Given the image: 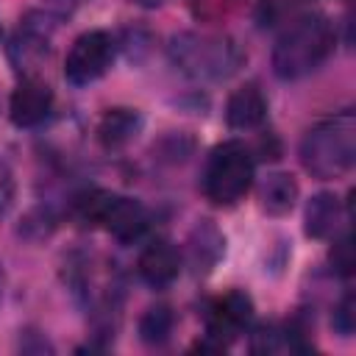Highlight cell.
I'll use <instances>...</instances> for the list:
<instances>
[{"mask_svg":"<svg viewBox=\"0 0 356 356\" xmlns=\"http://www.w3.org/2000/svg\"><path fill=\"white\" fill-rule=\"evenodd\" d=\"M256 178V159L250 145L242 139H225L214 145L206 156L200 172V192L217 209H231L250 192Z\"/></svg>","mask_w":356,"mask_h":356,"instance_id":"5b68a950","label":"cell"},{"mask_svg":"<svg viewBox=\"0 0 356 356\" xmlns=\"http://www.w3.org/2000/svg\"><path fill=\"white\" fill-rule=\"evenodd\" d=\"M253 298L245 292V289H228L225 295L209 300L206 312H203V323H206V331L203 337L192 345L195 350H203V353H217V350H225L239 334H245L253 323Z\"/></svg>","mask_w":356,"mask_h":356,"instance_id":"52a82bcc","label":"cell"},{"mask_svg":"<svg viewBox=\"0 0 356 356\" xmlns=\"http://www.w3.org/2000/svg\"><path fill=\"white\" fill-rule=\"evenodd\" d=\"M53 89L47 81H42L39 75L31 78H19V83L14 86L11 97H8V120L17 128H39L50 111H53Z\"/></svg>","mask_w":356,"mask_h":356,"instance_id":"9c48e42d","label":"cell"},{"mask_svg":"<svg viewBox=\"0 0 356 356\" xmlns=\"http://www.w3.org/2000/svg\"><path fill=\"white\" fill-rule=\"evenodd\" d=\"M184 261L195 275H209L225 256V234L214 220H197L186 236Z\"/></svg>","mask_w":356,"mask_h":356,"instance_id":"8fae6325","label":"cell"},{"mask_svg":"<svg viewBox=\"0 0 356 356\" xmlns=\"http://www.w3.org/2000/svg\"><path fill=\"white\" fill-rule=\"evenodd\" d=\"M267 120V97L256 81L236 86L225 100V125L231 131H256Z\"/></svg>","mask_w":356,"mask_h":356,"instance_id":"4fadbf2b","label":"cell"},{"mask_svg":"<svg viewBox=\"0 0 356 356\" xmlns=\"http://www.w3.org/2000/svg\"><path fill=\"white\" fill-rule=\"evenodd\" d=\"M342 200L337 192H317L306 200L303 231L309 239H331L342 225Z\"/></svg>","mask_w":356,"mask_h":356,"instance_id":"5bb4252c","label":"cell"},{"mask_svg":"<svg viewBox=\"0 0 356 356\" xmlns=\"http://www.w3.org/2000/svg\"><path fill=\"white\" fill-rule=\"evenodd\" d=\"M334 242H331V253H328V259H331V270L337 273V275H342V278H348L350 273H353V245H350V234L345 231L342 236H331Z\"/></svg>","mask_w":356,"mask_h":356,"instance_id":"ffe728a7","label":"cell"},{"mask_svg":"<svg viewBox=\"0 0 356 356\" xmlns=\"http://www.w3.org/2000/svg\"><path fill=\"white\" fill-rule=\"evenodd\" d=\"M70 214L83 225L103 228L122 245L139 242L150 228V211L142 200L97 186L78 192L70 203Z\"/></svg>","mask_w":356,"mask_h":356,"instance_id":"277c9868","label":"cell"},{"mask_svg":"<svg viewBox=\"0 0 356 356\" xmlns=\"http://www.w3.org/2000/svg\"><path fill=\"white\" fill-rule=\"evenodd\" d=\"M17 350L22 353H53V342L39 331V328H22L17 339Z\"/></svg>","mask_w":356,"mask_h":356,"instance_id":"cb8c5ba5","label":"cell"},{"mask_svg":"<svg viewBox=\"0 0 356 356\" xmlns=\"http://www.w3.org/2000/svg\"><path fill=\"white\" fill-rule=\"evenodd\" d=\"M170 64L200 83H220L239 72L245 64V50L228 33H203V31H181L167 44Z\"/></svg>","mask_w":356,"mask_h":356,"instance_id":"7a4b0ae2","label":"cell"},{"mask_svg":"<svg viewBox=\"0 0 356 356\" xmlns=\"http://www.w3.org/2000/svg\"><path fill=\"white\" fill-rule=\"evenodd\" d=\"M253 353H292V345H289V334H286V325L284 323H259L253 331H250V345H248Z\"/></svg>","mask_w":356,"mask_h":356,"instance_id":"e0dca14e","label":"cell"},{"mask_svg":"<svg viewBox=\"0 0 356 356\" xmlns=\"http://www.w3.org/2000/svg\"><path fill=\"white\" fill-rule=\"evenodd\" d=\"M83 3H86V0H42V8H44L47 14H53V17L61 22L64 17H72Z\"/></svg>","mask_w":356,"mask_h":356,"instance_id":"4316f807","label":"cell"},{"mask_svg":"<svg viewBox=\"0 0 356 356\" xmlns=\"http://www.w3.org/2000/svg\"><path fill=\"white\" fill-rule=\"evenodd\" d=\"M298 197H300V186L292 172H267L259 184V203L273 217L289 214Z\"/></svg>","mask_w":356,"mask_h":356,"instance_id":"9a60e30c","label":"cell"},{"mask_svg":"<svg viewBox=\"0 0 356 356\" xmlns=\"http://www.w3.org/2000/svg\"><path fill=\"white\" fill-rule=\"evenodd\" d=\"M250 153H253L256 161H278L284 147H281V139L275 136V131H264V134H259V139L250 147Z\"/></svg>","mask_w":356,"mask_h":356,"instance_id":"603a6c76","label":"cell"},{"mask_svg":"<svg viewBox=\"0 0 356 356\" xmlns=\"http://www.w3.org/2000/svg\"><path fill=\"white\" fill-rule=\"evenodd\" d=\"M136 331H139V339L150 348H159L164 345L172 331H175V312L170 303H153L147 306L142 314H139V323H136Z\"/></svg>","mask_w":356,"mask_h":356,"instance_id":"2e32d148","label":"cell"},{"mask_svg":"<svg viewBox=\"0 0 356 356\" xmlns=\"http://www.w3.org/2000/svg\"><path fill=\"white\" fill-rule=\"evenodd\" d=\"M181 264H184L181 250H178L170 239H164V236L150 239V242L139 250V256H136V273H139V278H142L147 286H153V289H167V286H172L175 278L181 275Z\"/></svg>","mask_w":356,"mask_h":356,"instance_id":"30bf717a","label":"cell"},{"mask_svg":"<svg viewBox=\"0 0 356 356\" xmlns=\"http://www.w3.org/2000/svg\"><path fill=\"white\" fill-rule=\"evenodd\" d=\"M0 36H3V28H0Z\"/></svg>","mask_w":356,"mask_h":356,"instance_id":"f546056e","label":"cell"},{"mask_svg":"<svg viewBox=\"0 0 356 356\" xmlns=\"http://www.w3.org/2000/svg\"><path fill=\"white\" fill-rule=\"evenodd\" d=\"M147 42H150V33L145 28H125V33H122V47L128 50V56L134 61H142V56L150 50Z\"/></svg>","mask_w":356,"mask_h":356,"instance_id":"484cf974","label":"cell"},{"mask_svg":"<svg viewBox=\"0 0 356 356\" xmlns=\"http://www.w3.org/2000/svg\"><path fill=\"white\" fill-rule=\"evenodd\" d=\"M331 328L339 334V337H353V328H356V306H353V292H345L339 298V303L334 306V314H331Z\"/></svg>","mask_w":356,"mask_h":356,"instance_id":"7402d4cb","label":"cell"},{"mask_svg":"<svg viewBox=\"0 0 356 356\" xmlns=\"http://www.w3.org/2000/svg\"><path fill=\"white\" fill-rule=\"evenodd\" d=\"M145 128V117L139 108L131 106H111L100 114V120L95 122V139L103 150H122L128 147Z\"/></svg>","mask_w":356,"mask_h":356,"instance_id":"7c38bea8","label":"cell"},{"mask_svg":"<svg viewBox=\"0 0 356 356\" xmlns=\"http://www.w3.org/2000/svg\"><path fill=\"white\" fill-rule=\"evenodd\" d=\"M298 156L303 170L317 181H337L350 172L356 161V114L342 108L317 120L300 139Z\"/></svg>","mask_w":356,"mask_h":356,"instance_id":"3957f363","label":"cell"},{"mask_svg":"<svg viewBox=\"0 0 356 356\" xmlns=\"http://www.w3.org/2000/svg\"><path fill=\"white\" fill-rule=\"evenodd\" d=\"M117 47L120 44H117V39L108 31H103V28L83 31L81 36H75V42L67 50L64 78L72 86L95 83L97 78H103L111 70L114 56H117Z\"/></svg>","mask_w":356,"mask_h":356,"instance_id":"ba28073f","label":"cell"},{"mask_svg":"<svg viewBox=\"0 0 356 356\" xmlns=\"http://www.w3.org/2000/svg\"><path fill=\"white\" fill-rule=\"evenodd\" d=\"M53 228H56L53 211L47 206H39V209H33V211L25 214V220L19 225V234L28 236V239H44V236L53 234Z\"/></svg>","mask_w":356,"mask_h":356,"instance_id":"d6986e66","label":"cell"},{"mask_svg":"<svg viewBox=\"0 0 356 356\" xmlns=\"http://www.w3.org/2000/svg\"><path fill=\"white\" fill-rule=\"evenodd\" d=\"M156 153H159V159H161V161H170V164L184 161V159L192 153V139H189V136H184V134L170 131V134H167V136H161V142L156 145Z\"/></svg>","mask_w":356,"mask_h":356,"instance_id":"44dd1931","label":"cell"},{"mask_svg":"<svg viewBox=\"0 0 356 356\" xmlns=\"http://www.w3.org/2000/svg\"><path fill=\"white\" fill-rule=\"evenodd\" d=\"M14 200H17V178H14V170L6 161H0V220L11 211Z\"/></svg>","mask_w":356,"mask_h":356,"instance_id":"d4e9b609","label":"cell"},{"mask_svg":"<svg viewBox=\"0 0 356 356\" xmlns=\"http://www.w3.org/2000/svg\"><path fill=\"white\" fill-rule=\"evenodd\" d=\"M337 47V25L323 11H300L289 17L275 36L270 64L275 78L300 81L317 72Z\"/></svg>","mask_w":356,"mask_h":356,"instance_id":"6da1fadb","label":"cell"},{"mask_svg":"<svg viewBox=\"0 0 356 356\" xmlns=\"http://www.w3.org/2000/svg\"><path fill=\"white\" fill-rule=\"evenodd\" d=\"M128 3H134V6H139V8H161L167 0H128Z\"/></svg>","mask_w":356,"mask_h":356,"instance_id":"83f0119b","label":"cell"},{"mask_svg":"<svg viewBox=\"0 0 356 356\" xmlns=\"http://www.w3.org/2000/svg\"><path fill=\"white\" fill-rule=\"evenodd\" d=\"M3 295H6V267L0 261V300H3Z\"/></svg>","mask_w":356,"mask_h":356,"instance_id":"f1b7e54d","label":"cell"},{"mask_svg":"<svg viewBox=\"0 0 356 356\" xmlns=\"http://www.w3.org/2000/svg\"><path fill=\"white\" fill-rule=\"evenodd\" d=\"M56 25H58V19L53 14H47L44 8H31L19 17V22L6 44L8 64L19 78L39 75V70L47 64V58L53 53Z\"/></svg>","mask_w":356,"mask_h":356,"instance_id":"8992f818","label":"cell"},{"mask_svg":"<svg viewBox=\"0 0 356 356\" xmlns=\"http://www.w3.org/2000/svg\"><path fill=\"white\" fill-rule=\"evenodd\" d=\"M189 14L203 25H220L228 17H234L245 0H186Z\"/></svg>","mask_w":356,"mask_h":356,"instance_id":"ac0fdd59","label":"cell"}]
</instances>
